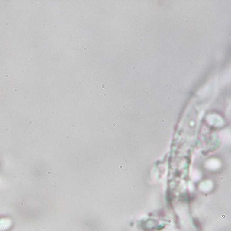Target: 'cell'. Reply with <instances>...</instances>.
Masks as SVG:
<instances>
[]
</instances>
